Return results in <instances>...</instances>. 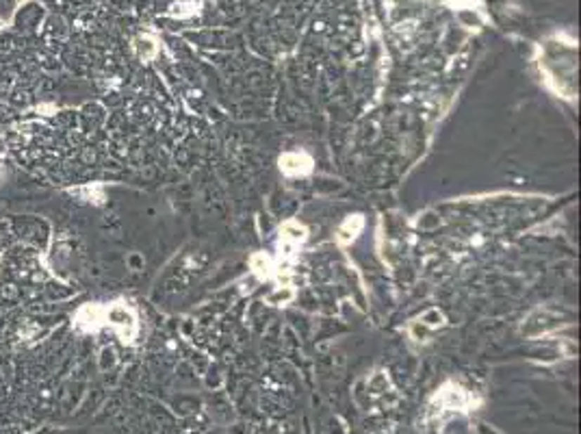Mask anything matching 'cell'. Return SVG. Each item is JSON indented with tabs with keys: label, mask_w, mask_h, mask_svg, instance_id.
Masks as SVG:
<instances>
[{
	"label": "cell",
	"mask_w": 581,
	"mask_h": 434,
	"mask_svg": "<svg viewBox=\"0 0 581 434\" xmlns=\"http://www.w3.org/2000/svg\"><path fill=\"white\" fill-rule=\"evenodd\" d=\"M280 170L289 176H304L313 170V159L306 155H297V152H289V155L280 157Z\"/></svg>",
	"instance_id": "1"
},
{
	"label": "cell",
	"mask_w": 581,
	"mask_h": 434,
	"mask_svg": "<svg viewBox=\"0 0 581 434\" xmlns=\"http://www.w3.org/2000/svg\"><path fill=\"white\" fill-rule=\"evenodd\" d=\"M363 231V215H353V217H347L345 224L339 228V243H347V241H353L358 237V233Z\"/></svg>",
	"instance_id": "2"
}]
</instances>
